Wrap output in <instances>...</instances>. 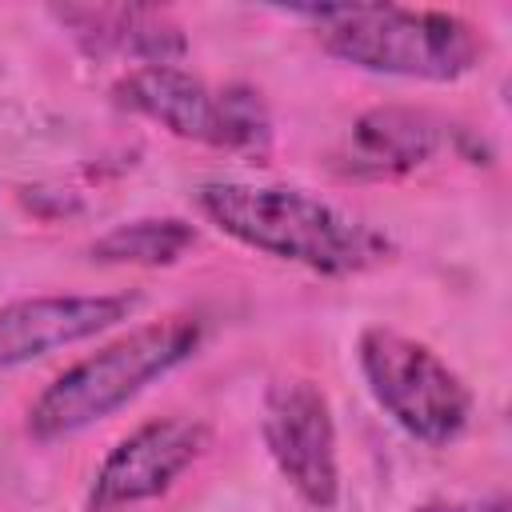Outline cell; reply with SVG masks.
<instances>
[{"label":"cell","mask_w":512,"mask_h":512,"mask_svg":"<svg viewBox=\"0 0 512 512\" xmlns=\"http://www.w3.org/2000/svg\"><path fill=\"white\" fill-rule=\"evenodd\" d=\"M264 448L292 492L316 508L332 512L340 500V460H336V420L324 388L308 376L272 380L260 416Z\"/></svg>","instance_id":"8992f818"},{"label":"cell","mask_w":512,"mask_h":512,"mask_svg":"<svg viewBox=\"0 0 512 512\" xmlns=\"http://www.w3.org/2000/svg\"><path fill=\"white\" fill-rule=\"evenodd\" d=\"M196 316H164L124 332L120 340L96 348L92 356L64 368L28 408V436L40 444L76 436L96 420L124 408L152 380L168 376L200 348Z\"/></svg>","instance_id":"3957f363"},{"label":"cell","mask_w":512,"mask_h":512,"mask_svg":"<svg viewBox=\"0 0 512 512\" xmlns=\"http://www.w3.org/2000/svg\"><path fill=\"white\" fill-rule=\"evenodd\" d=\"M112 100L124 112L160 124L180 140H196L224 152L264 156L272 140V120L256 88H212L200 76L184 72L180 64L128 68L112 84Z\"/></svg>","instance_id":"5b68a950"},{"label":"cell","mask_w":512,"mask_h":512,"mask_svg":"<svg viewBox=\"0 0 512 512\" xmlns=\"http://www.w3.org/2000/svg\"><path fill=\"white\" fill-rule=\"evenodd\" d=\"M204 448L208 428L200 420L164 416L140 424L124 440H116V448L96 468L84 496V512H124L132 504L156 500L180 480L184 468H192Z\"/></svg>","instance_id":"52a82bcc"},{"label":"cell","mask_w":512,"mask_h":512,"mask_svg":"<svg viewBox=\"0 0 512 512\" xmlns=\"http://www.w3.org/2000/svg\"><path fill=\"white\" fill-rule=\"evenodd\" d=\"M356 364L384 416L428 448H448L468 432L472 392L424 340L372 324L356 340Z\"/></svg>","instance_id":"277c9868"},{"label":"cell","mask_w":512,"mask_h":512,"mask_svg":"<svg viewBox=\"0 0 512 512\" xmlns=\"http://www.w3.org/2000/svg\"><path fill=\"white\" fill-rule=\"evenodd\" d=\"M52 20L96 60H132L136 68L176 64L188 52L184 28L148 4H56Z\"/></svg>","instance_id":"9c48e42d"},{"label":"cell","mask_w":512,"mask_h":512,"mask_svg":"<svg viewBox=\"0 0 512 512\" xmlns=\"http://www.w3.org/2000/svg\"><path fill=\"white\" fill-rule=\"evenodd\" d=\"M444 124L416 108H372L352 124L348 168L360 176H400L436 156Z\"/></svg>","instance_id":"30bf717a"},{"label":"cell","mask_w":512,"mask_h":512,"mask_svg":"<svg viewBox=\"0 0 512 512\" xmlns=\"http://www.w3.org/2000/svg\"><path fill=\"white\" fill-rule=\"evenodd\" d=\"M416 512H508L504 496H488V500H428Z\"/></svg>","instance_id":"7c38bea8"},{"label":"cell","mask_w":512,"mask_h":512,"mask_svg":"<svg viewBox=\"0 0 512 512\" xmlns=\"http://www.w3.org/2000/svg\"><path fill=\"white\" fill-rule=\"evenodd\" d=\"M192 244H196V224L180 216H148V220L116 224L88 248V256L96 264L160 268V264H176Z\"/></svg>","instance_id":"8fae6325"},{"label":"cell","mask_w":512,"mask_h":512,"mask_svg":"<svg viewBox=\"0 0 512 512\" xmlns=\"http://www.w3.org/2000/svg\"><path fill=\"white\" fill-rule=\"evenodd\" d=\"M136 292L100 296H28L0 308V368L40 360L68 344L92 340L136 312Z\"/></svg>","instance_id":"ba28073f"},{"label":"cell","mask_w":512,"mask_h":512,"mask_svg":"<svg viewBox=\"0 0 512 512\" xmlns=\"http://www.w3.org/2000/svg\"><path fill=\"white\" fill-rule=\"evenodd\" d=\"M292 16L316 20V36L328 56L380 76L448 84L468 76L484 56L480 28L456 12L400 4H320L292 8Z\"/></svg>","instance_id":"7a4b0ae2"},{"label":"cell","mask_w":512,"mask_h":512,"mask_svg":"<svg viewBox=\"0 0 512 512\" xmlns=\"http://www.w3.org/2000/svg\"><path fill=\"white\" fill-rule=\"evenodd\" d=\"M196 208L224 236L264 256L320 276H356L388 260L392 244L368 220L292 184L212 180L196 188Z\"/></svg>","instance_id":"6da1fadb"}]
</instances>
